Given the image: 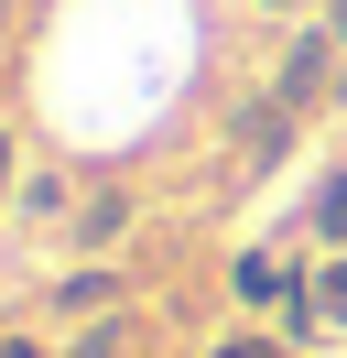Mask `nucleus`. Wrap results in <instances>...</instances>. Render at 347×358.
I'll use <instances>...</instances> for the list:
<instances>
[{
	"mask_svg": "<svg viewBox=\"0 0 347 358\" xmlns=\"http://www.w3.org/2000/svg\"><path fill=\"white\" fill-rule=\"evenodd\" d=\"M76 358H130V315H98V326H76Z\"/></svg>",
	"mask_w": 347,
	"mask_h": 358,
	"instance_id": "5",
	"label": "nucleus"
},
{
	"mask_svg": "<svg viewBox=\"0 0 347 358\" xmlns=\"http://www.w3.org/2000/svg\"><path fill=\"white\" fill-rule=\"evenodd\" d=\"M11 174H22V152H11V131H0V196H11Z\"/></svg>",
	"mask_w": 347,
	"mask_h": 358,
	"instance_id": "8",
	"label": "nucleus"
},
{
	"mask_svg": "<svg viewBox=\"0 0 347 358\" xmlns=\"http://www.w3.org/2000/svg\"><path fill=\"white\" fill-rule=\"evenodd\" d=\"M315 239H337V250H347V174H325V185H315Z\"/></svg>",
	"mask_w": 347,
	"mask_h": 358,
	"instance_id": "6",
	"label": "nucleus"
},
{
	"mask_svg": "<svg viewBox=\"0 0 347 358\" xmlns=\"http://www.w3.org/2000/svg\"><path fill=\"white\" fill-rule=\"evenodd\" d=\"M304 304H315V336H347V250H325V261H315Z\"/></svg>",
	"mask_w": 347,
	"mask_h": 358,
	"instance_id": "2",
	"label": "nucleus"
},
{
	"mask_svg": "<svg viewBox=\"0 0 347 358\" xmlns=\"http://www.w3.org/2000/svg\"><path fill=\"white\" fill-rule=\"evenodd\" d=\"M271 98H282L293 120H304V109L325 98V33H315V44H293V55H282V87H271Z\"/></svg>",
	"mask_w": 347,
	"mask_h": 358,
	"instance_id": "1",
	"label": "nucleus"
},
{
	"mask_svg": "<svg viewBox=\"0 0 347 358\" xmlns=\"http://www.w3.org/2000/svg\"><path fill=\"white\" fill-rule=\"evenodd\" d=\"M325 22H337V44H347V0H337V11H325Z\"/></svg>",
	"mask_w": 347,
	"mask_h": 358,
	"instance_id": "10",
	"label": "nucleus"
},
{
	"mask_svg": "<svg viewBox=\"0 0 347 358\" xmlns=\"http://www.w3.org/2000/svg\"><path fill=\"white\" fill-rule=\"evenodd\" d=\"M55 315H120V271H98V261L65 271V282H55Z\"/></svg>",
	"mask_w": 347,
	"mask_h": 358,
	"instance_id": "4",
	"label": "nucleus"
},
{
	"mask_svg": "<svg viewBox=\"0 0 347 358\" xmlns=\"http://www.w3.org/2000/svg\"><path fill=\"white\" fill-rule=\"evenodd\" d=\"M206 358H282V336H260V326H239V336H217Z\"/></svg>",
	"mask_w": 347,
	"mask_h": 358,
	"instance_id": "7",
	"label": "nucleus"
},
{
	"mask_svg": "<svg viewBox=\"0 0 347 358\" xmlns=\"http://www.w3.org/2000/svg\"><path fill=\"white\" fill-rule=\"evenodd\" d=\"M0 358H43V348H33V336H11V326H0Z\"/></svg>",
	"mask_w": 347,
	"mask_h": 358,
	"instance_id": "9",
	"label": "nucleus"
},
{
	"mask_svg": "<svg viewBox=\"0 0 347 358\" xmlns=\"http://www.w3.org/2000/svg\"><path fill=\"white\" fill-rule=\"evenodd\" d=\"M271 11H293V0H271Z\"/></svg>",
	"mask_w": 347,
	"mask_h": 358,
	"instance_id": "11",
	"label": "nucleus"
},
{
	"mask_svg": "<svg viewBox=\"0 0 347 358\" xmlns=\"http://www.w3.org/2000/svg\"><path fill=\"white\" fill-rule=\"evenodd\" d=\"M239 152L282 163V152H293V109H282V98H271V109H239Z\"/></svg>",
	"mask_w": 347,
	"mask_h": 358,
	"instance_id": "3",
	"label": "nucleus"
}]
</instances>
